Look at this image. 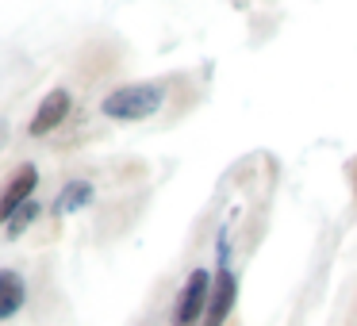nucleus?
Instances as JSON below:
<instances>
[{
    "label": "nucleus",
    "mask_w": 357,
    "mask_h": 326,
    "mask_svg": "<svg viewBox=\"0 0 357 326\" xmlns=\"http://www.w3.org/2000/svg\"><path fill=\"white\" fill-rule=\"evenodd\" d=\"M27 303V284L16 269H0V323L12 315H20V307Z\"/></svg>",
    "instance_id": "nucleus-6"
},
{
    "label": "nucleus",
    "mask_w": 357,
    "mask_h": 326,
    "mask_svg": "<svg viewBox=\"0 0 357 326\" xmlns=\"http://www.w3.org/2000/svg\"><path fill=\"white\" fill-rule=\"evenodd\" d=\"M39 211H43V203H39V200H31V203H24V208H20V211H16V215H12V219H8V226H4V231H8V234H4V238H20V234H24V231H27V226H31V223H35V219H39Z\"/></svg>",
    "instance_id": "nucleus-8"
},
{
    "label": "nucleus",
    "mask_w": 357,
    "mask_h": 326,
    "mask_svg": "<svg viewBox=\"0 0 357 326\" xmlns=\"http://www.w3.org/2000/svg\"><path fill=\"white\" fill-rule=\"evenodd\" d=\"M234 303H238V277H234L231 261H227V242L219 238V269H215V280H211V300H208L204 326H223L231 318Z\"/></svg>",
    "instance_id": "nucleus-3"
},
{
    "label": "nucleus",
    "mask_w": 357,
    "mask_h": 326,
    "mask_svg": "<svg viewBox=\"0 0 357 326\" xmlns=\"http://www.w3.org/2000/svg\"><path fill=\"white\" fill-rule=\"evenodd\" d=\"M165 104V85L162 81H135V85H119L116 93L104 96L100 111L119 123H142Z\"/></svg>",
    "instance_id": "nucleus-1"
},
{
    "label": "nucleus",
    "mask_w": 357,
    "mask_h": 326,
    "mask_svg": "<svg viewBox=\"0 0 357 326\" xmlns=\"http://www.w3.org/2000/svg\"><path fill=\"white\" fill-rule=\"evenodd\" d=\"M70 111H73L70 88H50V93L39 100V108H35L31 123H27V134H31V139H43V134H50L54 127H62Z\"/></svg>",
    "instance_id": "nucleus-5"
},
{
    "label": "nucleus",
    "mask_w": 357,
    "mask_h": 326,
    "mask_svg": "<svg viewBox=\"0 0 357 326\" xmlns=\"http://www.w3.org/2000/svg\"><path fill=\"white\" fill-rule=\"evenodd\" d=\"M211 280H215V272H208L204 265H196L185 277V288H181L177 307H173V323L177 326H204L208 300H211Z\"/></svg>",
    "instance_id": "nucleus-2"
},
{
    "label": "nucleus",
    "mask_w": 357,
    "mask_h": 326,
    "mask_svg": "<svg viewBox=\"0 0 357 326\" xmlns=\"http://www.w3.org/2000/svg\"><path fill=\"white\" fill-rule=\"evenodd\" d=\"M93 196H96L93 180L77 177V180H70V185H66L62 192H58L54 211H58V215H70V211H81V208H89V203H93Z\"/></svg>",
    "instance_id": "nucleus-7"
},
{
    "label": "nucleus",
    "mask_w": 357,
    "mask_h": 326,
    "mask_svg": "<svg viewBox=\"0 0 357 326\" xmlns=\"http://www.w3.org/2000/svg\"><path fill=\"white\" fill-rule=\"evenodd\" d=\"M35 185H39V169H35V162H24L8 180H4V188H0V226H8V219L16 215L24 203H31Z\"/></svg>",
    "instance_id": "nucleus-4"
},
{
    "label": "nucleus",
    "mask_w": 357,
    "mask_h": 326,
    "mask_svg": "<svg viewBox=\"0 0 357 326\" xmlns=\"http://www.w3.org/2000/svg\"><path fill=\"white\" fill-rule=\"evenodd\" d=\"M4 134H8V119H0V146H4Z\"/></svg>",
    "instance_id": "nucleus-9"
}]
</instances>
